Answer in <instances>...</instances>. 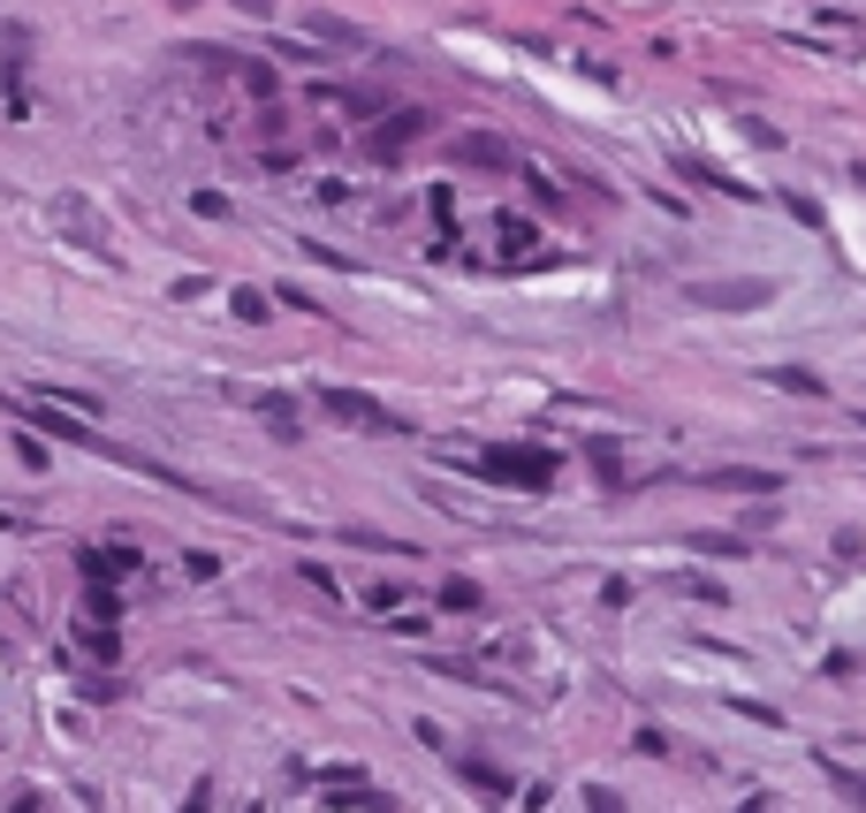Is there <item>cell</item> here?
Returning <instances> with one entry per match:
<instances>
[{"mask_svg": "<svg viewBox=\"0 0 866 813\" xmlns=\"http://www.w3.org/2000/svg\"><path fill=\"white\" fill-rule=\"evenodd\" d=\"M479 471L502 479V487H518V494H540L555 479V457L548 449H494V457H479Z\"/></svg>", "mask_w": 866, "mask_h": 813, "instance_id": "obj_1", "label": "cell"}, {"mask_svg": "<svg viewBox=\"0 0 866 813\" xmlns=\"http://www.w3.org/2000/svg\"><path fill=\"white\" fill-rule=\"evenodd\" d=\"M236 8H244V16H266V8H274V0H236Z\"/></svg>", "mask_w": 866, "mask_h": 813, "instance_id": "obj_9", "label": "cell"}, {"mask_svg": "<svg viewBox=\"0 0 866 813\" xmlns=\"http://www.w3.org/2000/svg\"><path fill=\"white\" fill-rule=\"evenodd\" d=\"M692 297L722 304V312H752V304H768V282H699Z\"/></svg>", "mask_w": 866, "mask_h": 813, "instance_id": "obj_3", "label": "cell"}, {"mask_svg": "<svg viewBox=\"0 0 866 813\" xmlns=\"http://www.w3.org/2000/svg\"><path fill=\"white\" fill-rule=\"evenodd\" d=\"M441 608H449V616H472V608H479V586L449 578V586H441Z\"/></svg>", "mask_w": 866, "mask_h": 813, "instance_id": "obj_6", "label": "cell"}, {"mask_svg": "<svg viewBox=\"0 0 866 813\" xmlns=\"http://www.w3.org/2000/svg\"><path fill=\"white\" fill-rule=\"evenodd\" d=\"M312 31H319V39H335V46H357V31H350V23H335V16H312Z\"/></svg>", "mask_w": 866, "mask_h": 813, "instance_id": "obj_8", "label": "cell"}, {"mask_svg": "<svg viewBox=\"0 0 866 813\" xmlns=\"http://www.w3.org/2000/svg\"><path fill=\"white\" fill-rule=\"evenodd\" d=\"M494 236H502V252H510V258H518V252H532V228H524V221H502Z\"/></svg>", "mask_w": 866, "mask_h": 813, "instance_id": "obj_7", "label": "cell"}, {"mask_svg": "<svg viewBox=\"0 0 866 813\" xmlns=\"http://www.w3.org/2000/svg\"><path fill=\"white\" fill-rule=\"evenodd\" d=\"M319 419H343V427H357V433H403L395 411H381L373 395H350V388H319Z\"/></svg>", "mask_w": 866, "mask_h": 813, "instance_id": "obj_2", "label": "cell"}, {"mask_svg": "<svg viewBox=\"0 0 866 813\" xmlns=\"http://www.w3.org/2000/svg\"><path fill=\"white\" fill-rule=\"evenodd\" d=\"M715 487H737V494H776V471H715Z\"/></svg>", "mask_w": 866, "mask_h": 813, "instance_id": "obj_5", "label": "cell"}, {"mask_svg": "<svg viewBox=\"0 0 866 813\" xmlns=\"http://www.w3.org/2000/svg\"><path fill=\"white\" fill-rule=\"evenodd\" d=\"M456 160H479V168H510V145H502V137H456Z\"/></svg>", "mask_w": 866, "mask_h": 813, "instance_id": "obj_4", "label": "cell"}]
</instances>
